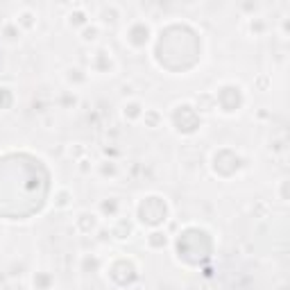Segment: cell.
<instances>
[{
  "mask_svg": "<svg viewBox=\"0 0 290 290\" xmlns=\"http://www.w3.org/2000/svg\"><path fill=\"white\" fill-rule=\"evenodd\" d=\"M147 34H150V30H147L145 23H134L129 28V32H125V41L129 46H134V48H141L147 41Z\"/></svg>",
  "mask_w": 290,
  "mask_h": 290,
  "instance_id": "cell-1",
  "label": "cell"
}]
</instances>
